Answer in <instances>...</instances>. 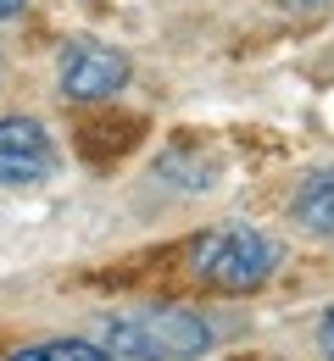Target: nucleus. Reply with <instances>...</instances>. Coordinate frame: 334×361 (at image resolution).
<instances>
[{
	"label": "nucleus",
	"instance_id": "nucleus-6",
	"mask_svg": "<svg viewBox=\"0 0 334 361\" xmlns=\"http://www.w3.org/2000/svg\"><path fill=\"white\" fill-rule=\"evenodd\" d=\"M6 361H112L95 339H40V345H23Z\"/></svg>",
	"mask_w": 334,
	"mask_h": 361
},
{
	"label": "nucleus",
	"instance_id": "nucleus-1",
	"mask_svg": "<svg viewBox=\"0 0 334 361\" xmlns=\"http://www.w3.org/2000/svg\"><path fill=\"white\" fill-rule=\"evenodd\" d=\"M212 322L190 306H145V312L106 317L95 345L112 361H201L212 350Z\"/></svg>",
	"mask_w": 334,
	"mask_h": 361
},
{
	"label": "nucleus",
	"instance_id": "nucleus-5",
	"mask_svg": "<svg viewBox=\"0 0 334 361\" xmlns=\"http://www.w3.org/2000/svg\"><path fill=\"white\" fill-rule=\"evenodd\" d=\"M290 223L312 239H334V167H312L290 195Z\"/></svg>",
	"mask_w": 334,
	"mask_h": 361
},
{
	"label": "nucleus",
	"instance_id": "nucleus-4",
	"mask_svg": "<svg viewBox=\"0 0 334 361\" xmlns=\"http://www.w3.org/2000/svg\"><path fill=\"white\" fill-rule=\"evenodd\" d=\"M56 167V145H50L40 117H0V183H40Z\"/></svg>",
	"mask_w": 334,
	"mask_h": 361
},
{
	"label": "nucleus",
	"instance_id": "nucleus-7",
	"mask_svg": "<svg viewBox=\"0 0 334 361\" xmlns=\"http://www.w3.org/2000/svg\"><path fill=\"white\" fill-rule=\"evenodd\" d=\"M318 350H323V361H334V312H323V322H318Z\"/></svg>",
	"mask_w": 334,
	"mask_h": 361
},
{
	"label": "nucleus",
	"instance_id": "nucleus-8",
	"mask_svg": "<svg viewBox=\"0 0 334 361\" xmlns=\"http://www.w3.org/2000/svg\"><path fill=\"white\" fill-rule=\"evenodd\" d=\"M34 0H0V23H11V17H23Z\"/></svg>",
	"mask_w": 334,
	"mask_h": 361
},
{
	"label": "nucleus",
	"instance_id": "nucleus-2",
	"mask_svg": "<svg viewBox=\"0 0 334 361\" xmlns=\"http://www.w3.org/2000/svg\"><path fill=\"white\" fill-rule=\"evenodd\" d=\"M285 262L279 239L251 223H223L195 245V278L223 295H256Z\"/></svg>",
	"mask_w": 334,
	"mask_h": 361
},
{
	"label": "nucleus",
	"instance_id": "nucleus-9",
	"mask_svg": "<svg viewBox=\"0 0 334 361\" xmlns=\"http://www.w3.org/2000/svg\"><path fill=\"white\" fill-rule=\"evenodd\" d=\"M285 11H318V6H329V0H279Z\"/></svg>",
	"mask_w": 334,
	"mask_h": 361
},
{
	"label": "nucleus",
	"instance_id": "nucleus-3",
	"mask_svg": "<svg viewBox=\"0 0 334 361\" xmlns=\"http://www.w3.org/2000/svg\"><path fill=\"white\" fill-rule=\"evenodd\" d=\"M134 78V61L106 39H67L56 56V90L61 100H112V94L129 90Z\"/></svg>",
	"mask_w": 334,
	"mask_h": 361
}]
</instances>
